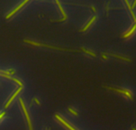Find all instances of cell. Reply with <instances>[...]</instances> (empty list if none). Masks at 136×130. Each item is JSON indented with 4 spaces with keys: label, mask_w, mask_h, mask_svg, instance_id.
Here are the masks:
<instances>
[{
    "label": "cell",
    "mask_w": 136,
    "mask_h": 130,
    "mask_svg": "<svg viewBox=\"0 0 136 130\" xmlns=\"http://www.w3.org/2000/svg\"><path fill=\"white\" fill-rule=\"evenodd\" d=\"M24 42H26V43H29L30 45H34V46H42V47H48L49 49H58V50H61V51H75V52H79L78 50H73V49H62V48H60V47H57V46H48V45H45V44H41V43H38V42H33V41H30V40H28V39H24Z\"/></svg>",
    "instance_id": "1"
},
{
    "label": "cell",
    "mask_w": 136,
    "mask_h": 130,
    "mask_svg": "<svg viewBox=\"0 0 136 130\" xmlns=\"http://www.w3.org/2000/svg\"><path fill=\"white\" fill-rule=\"evenodd\" d=\"M19 101H20V103H21V106H22V109H23L24 114H25V118H26V120H27V122H28L29 128H30V130H33V128H32V125H31V121H30V116H29L28 113H27V110H26V109H25V105H24V103H23V101H22V98H20V99H19Z\"/></svg>",
    "instance_id": "2"
},
{
    "label": "cell",
    "mask_w": 136,
    "mask_h": 130,
    "mask_svg": "<svg viewBox=\"0 0 136 130\" xmlns=\"http://www.w3.org/2000/svg\"><path fill=\"white\" fill-rule=\"evenodd\" d=\"M29 1H30V0H25V1H24L23 3H21V4H20V5H19V6H18L17 8H15V9H14L13 11H11V12L9 14H7V15L6 16V19H9V18H10L11 16H13V15H14V14H15V13L18 11H19V9H21V8H22V7H23V6H24V5L26 3H28Z\"/></svg>",
    "instance_id": "3"
},
{
    "label": "cell",
    "mask_w": 136,
    "mask_h": 130,
    "mask_svg": "<svg viewBox=\"0 0 136 130\" xmlns=\"http://www.w3.org/2000/svg\"><path fill=\"white\" fill-rule=\"evenodd\" d=\"M55 1H56V3H57V6H58L59 9H60V11H61V13H62V14H63L64 18H61V19H60V20H56V21H53V22H64L65 20H66V19H67V15H66L65 12L64 11V10H63V8H62V7H61V3H60V2H59V0H55Z\"/></svg>",
    "instance_id": "4"
},
{
    "label": "cell",
    "mask_w": 136,
    "mask_h": 130,
    "mask_svg": "<svg viewBox=\"0 0 136 130\" xmlns=\"http://www.w3.org/2000/svg\"><path fill=\"white\" fill-rule=\"evenodd\" d=\"M55 117H56V118H57V120H58L60 122H61V123H62V124H64V125H65L66 128H68L69 130H76V129H75L73 127H72V126H71L69 124H68V123H67L65 121V120H63V119H62V118H61V117L59 115L56 114V115H55Z\"/></svg>",
    "instance_id": "5"
},
{
    "label": "cell",
    "mask_w": 136,
    "mask_h": 130,
    "mask_svg": "<svg viewBox=\"0 0 136 130\" xmlns=\"http://www.w3.org/2000/svg\"><path fill=\"white\" fill-rule=\"evenodd\" d=\"M22 87H23V86H20V87H19V88H18V89H17V91H16V92H15V93H14L13 94V96H12V97H11L10 98V100H9V101H8L7 102L6 106H5V109L8 108V106H10V104H11V103L12 102V101H13V100L14 99V97H16V96H17V95H18V93H19L21 92V90L22 89Z\"/></svg>",
    "instance_id": "6"
},
{
    "label": "cell",
    "mask_w": 136,
    "mask_h": 130,
    "mask_svg": "<svg viewBox=\"0 0 136 130\" xmlns=\"http://www.w3.org/2000/svg\"><path fill=\"white\" fill-rule=\"evenodd\" d=\"M95 19H96V16H94V17H93V18H92V19L90 20V22H88V23L87 24V26H86V27H85V28H84L83 30H80V31H86V30H87V29H88V27H90V26H91V24H92V22H93L95 21Z\"/></svg>",
    "instance_id": "7"
},
{
    "label": "cell",
    "mask_w": 136,
    "mask_h": 130,
    "mask_svg": "<svg viewBox=\"0 0 136 130\" xmlns=\"http://www.w3.org/2000/svg\"><path fill=\"white\" fill-rule=\"evenodd\" d=\"M6 114V113L5 112H2L1 113H0V120H1L3 117H4V115Z\"/></svg>",
    "instance_id": "8"
},
{
    "label": "cell",
    "mask_w": 136,
    "mask_h": 130,
    "mask_svg": "<svg viewBox=\"0 0 136 130\" xmlns=\"http://www.w3.org/2000/svg\"><path fill=\"white\" fill-rule=\"evenodd\" d=\"M69 110L72 113H73L74 115H77V113H76V112H75L74 110H72V109H70V108H69Z\"/></svg>",
    "instance_id": "9"
},
{
    "label": "cell",
    "mask_w": 136,
    "mask_h": 130,
    "mask_svg": "<svg viewBox=\"0 0 136 130\" xmlns=\"http://www.w3.org/2000/svg\"><path fill=\"white\" fill-rule=\"evenodd\" d=\"M34 101H36V103H37V104H38V105H40V102L38 101V99H37V98H34Z\"/></svg>",
    "instance_id": "10"
},
{
    "label": "cell",
    "mask_w": 136,
    "mask_h": 130,
    "mask_svg": "<svg viewBox=\"0 0 136 130\" xmlns=\"http://www.w3.org/2000/svg\"><path fill=\"white\" fill-rule=\"evenodd\" d=\"M135 4H136V0L134 1V5H133V7H134V6H135Z\"/></svg>",
    "instance_id": "11"
}]
</instances>
